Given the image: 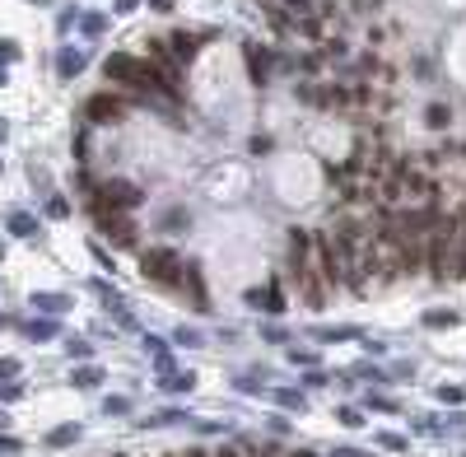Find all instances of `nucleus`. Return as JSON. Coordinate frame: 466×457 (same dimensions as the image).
Returning a JSON list of instances; mask_svg holds the SVG:
<instances>
[{
  "mask_svg": "<svg viewBox=\"0 0 466 457\" xmlns=\"http://www.w3.org/2000/svg\"><path fill=\"white\" fill-rule=\"evenodd\" d=\"M140 271H144V280H159V285H182V280H187L182 256H178V252H164V247L144 252V256H140Z\"/></svg>",
  "mask_w": 466,
  "mask_h": 457,
  "instance_id": "nucleus-2",
  "label": "nucleus"
},
{
  "mask_svg": "<svg viewBox=\"0 0 466 457\" xmlns=\"http://www.w3.org/2000/svg\"><path fill=\"white\" fill-rule=\"evenodd\" d=\"M38 303H42L47 312H61V308H66V299H61V294H38Z\"/></svg>",
  "mask_w": 466,
  "mask_h": 457,
  "instance_id": "nucleus-13",
  "label": "nucleus"
},
{
  "mask_svg": "<svg viewBox=\"0 0 466 457\" xmlns=\"http://www.w3.org/2000/svg\"><path fill=\"white\" fill-rule=\"evenodd\" d=\"M247 303L261 312H285V299H280V290H252L247 294Z\"/></svg>",
  "mask_w": 466,
  "mask_h": 457,
  "instance_id": "nucleus-7",
  "label": "nucleus"
},
{
  "mask_svg": "<svg viewBox=\"0 0 466 457\" xmlns=\"http://www.w3.org/2000/svg\"><path fill=\"white\" fill-rule=\"evenodd\" d=\"M56 70H61L66 79H75L79 70H84V56H79V52H61V56H56Z\"/></svg>",
  "mask_w": 466,
  "mask_h": 457,
  "instance_id": "nucleus-8",
  "label": "nucleus"
},
{
  "mask_svg": "<svg viewBox=\"0 0 466 457\" xmlns=\"http://www.w3.org/2000/svg\"><path fill=\"white\" fill-rule=\"evenodd\" d=\"M0 140H5V122H0Z\"/></svg>",
  "mask_w": 466,
  "mask_h": 457,
  "instance_id": "nucleus-19",
  "label": "nucleus"
},
{
  "mask_svg": "<svg viewBox=\"0 0 466 457\" xmlns=\"http://www.w3.org/2000/svg\"><path fill=\"white\" fill-rule=\"evenodd\" d=\"M424 122H429V126H448V122H453V108H448V103H433Z\"/></svg>",
  "mask_w": 466,
  "mask_h": 457,
  "instance_id": "nucleus-10",
  "label": "nucleus"
},
{
  "mask_svg": "<svg viewBox=\"0 0 466 457\" xmlns=\"http://www.w3.org/2000/svg\"><path fill=\"white\" fill-rule=\"evenodd\" d=\"M10 229H14L19 238H28V234H33V215H14V220H10Z\"/></svg>",
  "mask_w": 466,
  "mask_h": 457,
  "instance_id": "nucleus-12",
  "label": "nucleus"
},
{
  "mask_svg": "<svg viewBox=\"0 0 466 457\" xmlns=\"http://www.w3.org/2000/svg\"><path fill=\"white\" fill-rule=\"evenodd\" d=\"M299 457H308V453H299Z\"/></svg>",
  "mask_w": 466,
  "mask_h": 457,
  "instance_id": "nucleus-20",
  "label": "nucleus"
},
{
  "mask_svg": "<svg viewBox=\"0 0 466 457\" xmlns=\"http://www.w3.org/2000/svg\"><path fill=\"white\" fill-rule=\"evenodd\" d=\"M247 61H252V79L261 84V79H266V52H256V47H247Z\"/></svg>",
  "mask_w": 466,
  "mask_h": 457,
  "instance_id": "nucleus-9",
  "label": "nucleus"
},
{
  "mask_svg": "<svg viewBox=\"0 0 466 457\" xmlns=\"http://www.w3.org/2000/svg\"><path fill=\"white\" fill-rule=\"evenodd\" d=\"M70 439H79V424H61V429H52V434H47V444H70Z\"/></svg>",
  "mask_w": 466,
  "mask_h": 457,
  "instance_id": "nucleus-11",
  "label": "nucleus"
},
{
  "mask_svg": "<svg viewBox=\"0 0 466 457\" xmlns=\"http://www.w3.org/2000/svg\"><path fill=\"white\" fill-rule=\"evenodd\" d=\"M14 373H19V364H14V359H0V383H10Z\"/></svg>",
  "mask_w": 466,
  "mask_h": 457,
  "instance_id": "nucleus-17",
  "label": "nucleus"
},
{
  "mask_svg": "<svg viewBox=\"0 0 466 457\" xmlns=\"http://www.w3.org/2000/svg\"><path fill=\"white\" fill-rule=\"evenodd\" d=\"M98 378H103L98 368H79V373H75V383H79V388H93V383H98Z\"/></svg>",
  "mask_w": 466,
  "mask_h": 457,
  "instance_id": "nucleus-14",
  "label": "nucleus"
},
{
  "mask_svg": "<svg viewBox=\"0 0 466 457\" xmlns=\"http://www.w3.org/2000/svg\"><path fill=\"white\" fill-rule=\"evenodd\" d=\"M108 70L112 79H122V84H135V89H154V94H168V98H173V94H178V79L168 75V70H159L154 61H140V56H126V52H112L108 56Z\"/></svg>",
  "mask_w": 466,
  "mask_h": 457,
  "instance_id": "nucleus-1",
  "label": "nucleus"
},
{
  "mask_svg": "<svg viewBox=\"0 0 466 457\" xmlns=\"http://www.w3.org/2000/svg\"><path fill=\"white\" fill-rule=\"evenodd\" d=\"M84 112H89V122H98V126L122 122V117H126V98H117V94H93V98L84 103Z\"/></svg>",
  "mask_w": 466,
  "mask_h": 457,
  "instance_id": "nucleus-4",
  "label": "nucleus"
},
{
  "mask_svg": "<svg viewBox=\"0 0 466 457\" xmlns=\"http://www.w3.org/2000/svg\"><path fill=\"white\" fill-rule=\"evenodd\" d=\"M0 252H5V247H0Z\"/></svg>",
  "mask_w": 466,
  "mask_h": 457,
  "instance_id": "nucleus-21",
  "label": "nucleus"
},
{
  "mask_svg": "<svg viewBox=\"0 0 466 457\" xmlns=\"http://www.w3.org/2000/svg\"><path fill=\"white\" fill-rule=\"evenodd\" d=\"M424 322H429V327H453L457 317H453V312H429V317H424Z\"/></svg>",
  "mask_w": 466,
  "mask_h": 457,
  "instance_id": "nucleus-15",
  "label": "nucleus"
},
{
  "mask_svg": "<svg viewBox=\"0 0 466 457\" xmlns=\"http://www.w3.org/2000/svg\"><path fill=\"white\" fill-rule=\"evenodd\" d=\"M131 205H140V191L131 187V182H103L98 191H93V215H108V210H131Z\"/></svg>",
  "mask_w": 466,
  "mask_h": 457,
  "instance_id": "nucleus-3",
  "label": "nucleus"
},
{
  "mask_svg": "<svg viewBox=\"0 0 466 457\" xmlns=\"http://www.w3.org/2000/svg\"><path fill=\"white\" fill-rule=\"evenodd\" d=\"M28 336H33V341H47V336H52V322H33V327H28Z\"/></svg>",
  "mask_w": 466,
  "mask_h": 457,
  "instance_id": "nucleus-16",
  "label": "nucleus"
},
{
  "mask_svg": "<svg viewBox=\"0 0 466 457\" xmlns=\"http://www.w3.org/2000/svg\"><path fill=\"white\" fill-rule=\"evenodd\" d=\"M98 229H103V234H108L117 247H131V243H135V224L126 220V215H117V210L98 215Z\"/></svg>",
  "mask_w": 466,
  "mask_h": 457,
  "instance_id": "nucleus-5",
  "label": "nucleus"
},
{
  "mask_svg": "<svg viewBox=\"0 0 466 457\" xmlns=\"http://www.w3.org/2000/svg\"><path fill=\"white\" fill-rule=\"evenodd\" d=\"M14 56H19V47H14V43H0V61H14Z\"/></svg>",
  "mask_w": 466,
  "mask_h": 457,
  "instance_id": "nucleus-18",
  "label": "nucleus"
},
{
  "mask_svg": "<svg viewBox=\"0 0 466 457\" xmlns=\"http://www.w3.org/2000/svg\"><path fill=\"white\" fill-rule=\"evenodd\" d=\"M164 43H168V52L178 56V61H191V56H196V47H200V38H191V33H168Z\"/></svg>",
  "mask_w": 466,
  "mask_h": 457,
  "instance_id": "nucleus-6",
  "label": "nucleus"
}]
</instances>
